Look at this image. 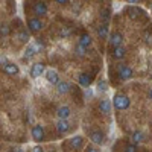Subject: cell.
<instances>
[{
  "instance_id": "1f68e13d",
  "label": "cell",
  "mask_w": 152,
  "mask_h": 152,
  "mask_svg": "<svg viewBox=\"0 0 152 152\" xmlns=\"http://www.w3.org/2000/svg\"><path fill=\"white\" fill-rule=\"evenodd\" d=\"M148 96H149V99L152 100V88H149V91H148Z\"/></svg>"
},
{
  "instance_id": "e0dca14e",
  "label": "cell",
  "mask_w": 152,
  "mask_h": 152,
  "mask_svg": "<svg viewBox=\"0 0 152 152\" xmlns=\"http://www.w3.org/2000/svg\"><path fill=\"white\" fill-rule=\"evenodd\" d=\"M38 46H40V43H34V44H31V46H28V49L24 50V58H32L37 52H38Z\"/></svg>"
},
{
  "instance_id": "484cf974",
  "label": "cell",
  "mask_w": 152,
  "mask_h": 152,
  "mask_svg": "<svg viewBox=\"0 0 152 152\" xmlns=\"http://www.w3.org/2000/svg\"><path fill=\"white\" fill-rule=\"evenodd\" d=\"M97 88H99L100 91H107V88H108V87H107V84H105L104 81H99V84H97Z\"/></svg>"
},
{
  "instance_id": "30bf717a",
  "label": "cell",
  "mask_w": 152,
  "mask_h": 152,
  "mask_svg": "<svg viewBox=\"0 0 152 152\" xmlns=\"http://www.w3.org/2000/svg\"><path fill=\"white\" fill-rule=\"evenodd\" d=\"M2 70L6 75H18L20 73V67L15 64V62H6L5 66H2Z\"/></svg>"
},
{
  "instance_id": "ac0fdd59",
  "label": "cell",
  "mask_w": 152,
  "mask_h": 152,
  "mask_svg": "<svg viewBox=\"0 0 152 152\" xmlns=\"http://www.w3.org/2000/svg\"><path fill=\"white\" fill-rule=\"evenodd\" d=\"M126 56V49L123 46H119L116 49H113V58L114 59H123Z\"/></svg>"
},
{
  "instance_id": "d4e9b609",
  "label": "cell",
  "mask_w": 152,
  "mask_h": 152,
  "mask_svg": "<svg viewBox=\"0 0 152 152\" xmlns=\"http://www.w3.org/2000/svg\"><path fill=\"white\" fill-rule=\"evenodd\" d=\"M0 32H2V38L8 37L9 35V26H8V24H2V31H0Z\"/></svg>"
},
{
  "instance_id": "ffe728a7",
  "label": "cell",
  "mask_w": 152,
  "mask_h": 152,
  "mask_svg": "<svg viewBox=\"0 0 152 152\" xmlns=\"http://www.w3.org/2000/svg\"><path fill=\"white\" fill-rule=\"evenodd\" d=\"M78 81H79V84L82 87H88V85H90V82H91L90 76H88L87 73H79L78 75Z\"/></svg>"
},
{
  "instance_id": "9a60e30c",
  "label": "cell",
  "mask_w": 152,
  "mask_h": 152,
  "mask_svg": "<svg viewBox=\"0 0 152 152\" xmlns=\"http://www.w3.org/2000/svg\"><path fill=\"white\" fill-rule=\"evenodd\" d=\"M70 84L67 82V81H59V84L56 85V91L59 93V94H67L69 91H70Z\"/></svg>"
},
{
  "instance_id": "cb8c5ba5",
  "label": "cell",
  "mask_w": 152,
  "mask_h": 152,
  "mask_svg": "<svg viewBox=\"0 0 152 152\" xmlns=\"http://www.w3.org/2000/svg\"><path fill=\"white\" fill-rule=\"evenodd\" d=\"M125 152H137V145L128 143V145L125 146Z\"/></svg>"
},
{
  "instance_id": "6da1fadb",
  "label": "cell",
  "mask_w": 152,
  "mask_h": 152,
  "mask_svg": "<svg viewBox=\"0 0 152 152\" xmlns=\"http://www.w3.org/2000/svg\"><path fill=\"white\" fill-rule=\"evenodd\" d=\"M113 105L116 107V110L123 111V110H128L129 108L131 100H129V97L126 96V94L117 93V94H114V97H113Z\"/></svg>"
},
{
  "instance_id": "83f0119b",
  "label": "cell",
  "mask_w": 152,
  "mask_h": 152,
  "mask_svg": "<svg viewBox=\"0 0 152 152\" xmlns=\"http://www.w3.org/2000/svg\"><path fill=\"white\" fill-rule=\"evenodd\" d=\"M108 17H110V11H108V9H104V11H102V18L107 21V20H108Z\"/></svg>"
},
{
  "instance_id": "7402d4cb",
  "label": "cell",
  "mask_w": 152,
  "mask_h": 152,
  "mask_svg": "<svg viewBox=\"0 0 152 152\" xmlns=\"http://www.w3.org/2000/svg\"><path fill=\"white\" fill-rule=\"evenodd\" d=\"M17 40L21 41V43H28L29 41V32L28 31H20L17 34Z\"/></svg>"
},
{
  "instance_id": "f1b7e54d",
  "label": "cell",
  "mask_w": 152,
  "mask_h": 152,
  "mask_svg": "<svg viewBox=\"0 0 152 152\" xmlns=\"http://www.w3.org/2000/svg\"><path fill=\"white\" fill-rule=\"evenodd\" d=\"M32 152H44V149L41 146H34L32 148Z\"/></svg>"
},
{
  "instance_id": "d590c367",
  "label": "cell",
  "mask_w": 152,
  "mask_h": 152,
  "mask_svg": "<svg viewBox=\"0 0 152 152\" xmlns=\"http://www.w3.org/2000/svg\"><path fill=\"white\" fill-rule=\"evenodd\" d=\"M50 152H53V151H50Z\"/></svg>"
},
{
  "instance_id": "3957f363",
  "label": "cell",
  "mask_w": 152,
  "mask_h": 152,
  "mask_svg": "<svg viewBox=\"0 0 152 152\" xmlns=\"http://www.w3.org/2000/svg\"><path fill=\"white\" fill-rule=\"evenodd\" d=\"M110 40H108V43H110V47H113V49H116V47H119V46H122V43H123V35L120 34V32H117V31H114V32H111L110 34Z\"/></svg>"
},
{
  "instance_id": "44dd1931",
  "label": "cell",
  "mask_w": 152,
  "mask_h": 152,
  "mask_svg": "<svg viewBox=\"0 0 152 152\" xmlns=\"http://www.w3.org/2000/svg\"><path fill=\"white\" fill-rule=\"evenodd\" d=\"M145 140V134L142 131H134L132 132V143L134 145H138V143H142Z\"/></svg>"
},
{
  "instance_id": "e575fe53",
  "label": "cell",
  "mask_w": 152,
  "mask_h": 152,
  "mask_svg": "<svg viewBox=\"0 0 152 152\" xmlns=\"http://www.w3.org/2000/svg\"><path fill=\"white\" fill-rule=\"evenodd\" d=\"M151 79H152V76H151Z\"/></svg>"
},
{
  "instance_id": "52a82bcc",
  "label": "cell",
  "mask_w": 152,
  "mask_h": 152,
  "mask_svg": "<svg viewBox=\"0 0 152 152\" xmlns=\"http://www.w3.org/2000/svg\"><path fill=\"white\" fill-rule=\"evenodd\" d=\"M32 11H34V14L38 15V17H44L47 15V12H49V8L44 2H35L34 6H32Z\"/></svg>"
},
{
  "instance_id": "8fae6325",
  "label": "cell",
  "mask_w": 152,
  "mask_h": 152,
  "mask_svg": "<svg viewBox=\"0 0 152 152\" xmlns=\"http://www.w3.org/2000/svg\"><path fill=\"white\" fill-rule=\"evenodd\" d=\"M69 129H70V123H69V120H62V119H58V122H56V131H58V134H66V132H69Z\"/></svg>"
},
{
  "instance_id": "603a6c76",
  "label": "cell",
  "mask_w": 152,
  "mask_h": 152,
  "mask_svg": "<svg viewBox=\"0 0 152 152\" xmlns=\"http://www.w3.org/2000/svg\"><path fill=\"white\" fill-rule=\"evenodd\" d=\"M85 50H87V49L78 43V47H76V55H78V56H81V58H84V56L87 55V52H85Z\"/></svg>"
},
{
  "instance_id": "d6986e66",
  "label": "cell",
  "mask_w": 152,
  "mask_h": 152,
  "mask_svg": "<svg viewBox=\"0 0 152 152\" xmlns=\"http://www.w3.org/2000/svg\"><path fill=\"white\" fill-rule=\"evenodd\" d=\"M97 37L102 38V40H105V38L110 37V31H108V24H100V26L97 28Z\"/></svg>"
},
{
  "instance_id": "ba28073f",
  "label": "cell",
  "mask_w": 152,
  "mask_h": 152,
  "mask_svg": "<svg viewBox=\"0 0 152 152\" xmlns=\"http://www.w3.org/2000/svg\"><path fill=\"white\" fill-rule=\"evenodd\" d=\"M90 140H91V143L93 145H104L105 143V134L102 132V131H99V129H96V131H91L90 132Z\"/></svg>"
},
{
  "instance_id": "d6a6232c",
  "label": "cell",
  "mask_w": 152,
  "mask_h": 152,
  "mask_svg": "<svg viewBox=\"0 0 152 152\" xmlns=\"http://www.w3.org/2000/svg\"><path fill=\"white\" fill-rule=\"evenodd\" d=\"M128 3H138V0H128Z\"/></svg>"
},
{
  "instance_id": "5bb4252c",
  "label": "cell",
  "mask_w": 152,
  "mask_h": 152,
  "mask_svg": "<svg viewBox=\"0 0 152 152\" xmlns=\"http://www.w3.org/2000/svg\"><path fill=\"white\" fill-rule=\"evenodd\" d=\"M70 146L73 149H82L84 148V138L81 135H75L70 138Z\"/></svg>"
},
{
  "instance_id": "4dcf8cb0",
  "label": "cell",
  "mask_w": 152,
  "mask_h": 152,
  "mask_svg": "<svg viewBox=\"0 0 152 152\" xmlns=\"http://www.w3.org/2000/svg\"><path fill=\"white\" fill-rule=\"evenodd\" d=\"M85 152H99V151H97V149H96V148H94V146H88V148H87V151H85Z\"/></svg>"
},
{
  "instance_id": "4316f807",
  "label": "cell",
  "mask_w": 152,
  "mask_h": 152,
  "mask_svg": "<svg viewBox=\"0 0 152 152\" xmlns=\"http://www.w3.org/2000/svg\"><path fill=\"white\" fill-rule=\"evenodd\" d=\"M72 34V31L69 29V28H64V29H61V32H59V35L61 37H69Z\"/></svg>"
},
{
  "instance_id": "5b68a950",
  "label": "cell",
  "mask_w": 152,
  "mask_h": 152,
  "mask_svg": "<svg viewBox=\"0 0 152 152\" xmlns=\"http://www.w3.org/2000/svg\"><path fill=\"white\" fill-rule=\"evenodd\" d=\"M43 28H44V23L40 18H29L28 20V31L29 32L37 34V32H40Z\"/></svg>"
},
{
  "instance_id": "7c38bea8",
  "label": "cell",
  "mask_w": 152,
  "mask_h": 152,
  "mask_svg": "<svg viewBox=\"0 0 152 152\" xmlns=\"http://www.w3.org/2000/svg\"><path fill=\"white\" fill-rule=\"evenodd\" d=\"M70 114H72V111H70V108H69L67 105H62V107H59V108L56 110L58 119H62V120H69Z\"/></svg>"
},
{
  "instance_id": "9c48e42d",
  "label": "cell",
  "mask_w": 152,
  "mask_h": 152,
  "mask_svg": "<svg viewBox=\"0 0 152 152\" xmlns=\"http://www.w3.org/2000/svg\"><path fill=\"white\" fill-rule=\"evenodd\" d=\"M44 78H46V81H47L49 84H52V85H58V84H59V75H58V72L53 70V69L46 70Z\"/></svg>"
},
{
  "instance_id": "7a4b0ae2",
  "label": "cell",
  "mask_w": 152,
  "mask_h": 152,
  "mask_svg": "<svg viewBox=\"0 0 152 152\" xmlns=\"http://www.w3.org/2000/svg\"><path fill=\"white\" fill-rule=\"evenodd\" d=\"M117 76L120 78V81H129L132 76H134V72L129 66H126V64H122L119 66L117 69Z\"/></svg>"
},
{
  "instance_id": "8992f818",
  "label": "cell",
  "mask_w": 152,
  "mask_h": 152,
  "mask_svg": "<svg viewBox=\"0 0 152 152\" xmlns=\"http://www.w3.org/2000/svg\"><path fill=\"white\" fill-rule=\"evenodd\" d=\"M31 135L32 138L37 142V143H40L44 140V128L41 125H34L32 126V131H31Z\"/></svg>"
},
{
  "instance_id": "4fadbf2b",
  "label": "cell",
  "mask_w": 152,
  "mask_h": 152,
  "mask_svg": "<svg viewBox=\"0 0 152 152\" xmlns=\"http://www.w3.org/2000/svg\"><path fill=\"white\" fill-rule=\"evenodd\" d=\"M99 111L104 114V116H108V114L111 113V102L108 99H102L99 102Z\"/></svg>"
},
{
  "instance_id": "f546056e",
  "label": "cell",
  "mask_w": 152,
  "mask_h": 152,
  "mask_svg": "<svg viewBox=\"0 0 152 152\" xmlns=\"http://www.w3.org/2000/svg\"><path fill=\"white\" fill-rule=\"evenodd\" d=\"M55 2H56L58 5H69L70 0H55Z\"/></svg>"
},
{
  "instance_id": "277c9868",
  "label": "cell",
  "mask_w": 152,
  "mask_h": 152,
  "mask_svg": "<svg viewBox=\"0 0 152 152\" xmlns=\"http://www.w3.org/2000/svg\"><path fill=\"white\" fill-rule=\"evenodd\" d=\"M46 66L43 64V62H35V64H32L31 67V78L32 79H37V78H40V76H43L46 73Z\"/></svg>"
},
{
  "instance_id": "836d02e7",
  "label": "cell",
  "mask_w": 152,
  "mask_h": 152,
  "mask_svg": "<svg viewBox=\"0 0 152 152\" xmlns=\"http://www.w3.org/2000/svg\"><path fill=\"white\" fill-rule=\"evenodd\" d=\"M18 152H24V151H23V149H20V151H18Z\"/></svg>"
},
{
  "instance_id": "2e32d148",
  "label": "cell",
  "mask_w": 152,
  "mask_h": 152,
  "mask_svg": "<svg viewBox=\"0 0 152 152\" xmlns=\"http://www.w3.org/2000/svg\"><path fill=\"white\" fill-rule=\"evenodd\" d=\"M79 44L81 46H84L85 49H88L91 44H93V40H91V37L88 35V34H81V37H79Z\"/></svg>"
}]
</instances>
